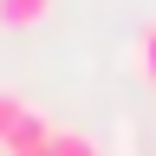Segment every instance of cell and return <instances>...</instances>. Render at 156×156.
<instances>
[{"label":"cell","instance_id":"8992f818","mask_svg":"<svg viewBox=\"0 0 156 156\" xmlns=\"http://www.w3.org/2000/svg\"><path fill=\"white\" fill-rule=\"evenodd\" d=\"M20 156H52V143H46V150H20Z\"/></svg>","mask_w":156,"mask_h":156},{"label":"cell","instance_id":"7a4b0ae2","mask_svg":"<svg viewBox=\"0 0 156 156\" xmlns=\"http://www.w3.org/2000/svg\"><path fill=\"white\" fill-rule=\"evenodd\" d=\"M52 13V0H0V26H39V20Z\"/></svg>","mask_w":156,"mask_h":156},{"label":"cell","instance_id":"5b68a950","mask_svg":"<svg viewBox=\"0 0 156 156\" xmlns=\"http://www.w3.org/2000/svg\"><path fill=\"white\" fill-rule=\"evenodd\" d=\"M20 117H26V98H20V91H0V143L13 136V124H20Z\"/></svg>","mask_w":156,"mask_h":156},{"label":"cell","instance_id":"3957f363","mask_svg":"<svg viewBox=\"0 0 156 156\" xmlns=\"http://www.w3.org/2000/svg\"><path fill=\"white\" fill-rule=\"evenodd\" d=\"M52 156H104V143L85 130H52Z\"/></svg>","mask_w":156,"mask_h":156},{"label":"cell","instance_id":"277c9868","mask_svg":"<svg viewBox=\"0 0 156 156\" xmlns=\"http://www.w3.org/2000/svg\"><path fill=\"white\" fill-rule=\"evenodd\" d=\"M136 72H143L150 85H156V20H150L143 33H136Z\"/></svg>","mask_w":156,"mask_h":156},{"label":"cell","instance_id":"6da1fadb","mask_svg":"<svg viewBox=\"0 0 156 156\" xmlns=\"http://www.w3.org/2000/svg\"><path fill=\"white\" fill-rule=\"evenodd\" d=\"M46 143H52V124H46V117H39V111L26 104V117L13 124V136L0 143V156H20V150H46Z\"/></svg>","mask_w":156,"mask_h":156}]
</instances>
